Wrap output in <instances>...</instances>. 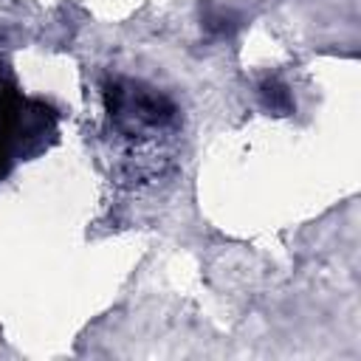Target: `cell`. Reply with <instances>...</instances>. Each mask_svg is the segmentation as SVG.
<instances>
[{"label":"cell","mask_w":361,"mask_h":361,"mask_svg":"<svg viewBox=\"0 0 361 361\" xmlns=\"http://www.w3.org/2000/svg\"><path fill=\"white\" fill-rule=\"evenodd\" d=\"M56 133V110L42 99H28L0 71V180L11 172L20 155L45 147Z\"/></svg>","instance_id":"obj_1"},{"label":"cell","mask_w":361,"mask_h":361,"mask_svg":"<svg viewBox=\"0 0 361 361\" xmlns=\"http://www.w3.org/2000/svg\"><path fill=\"white\" fill-rule=\"evenodd\" d=\"M104 107L113 121V127L121 135H144V133H161L175 118V104L138 82L116 79L104 90Z\"/></svg>","instance_id":"obj_2"},{"label":"cell","mask_w":361,"mask_h":361,"mask_svg":"<svg viewBox=\"0 0 361 361\" xmlns=\"http://www.w3.org/2000/svg\"><path fill=\"white\" fill-rule=\"evenodd\" d=\"M259 102H262V107L265 110H271V113H276V116H290L293 113V96H290V90H288V85L285 82H279V79H265L262 85H259Z\"/></svg>","instance_id":"obj_3"}]
</instances>
